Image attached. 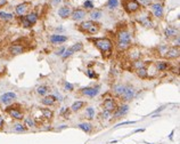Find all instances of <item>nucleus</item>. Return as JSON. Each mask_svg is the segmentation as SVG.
Returning a JSON list of instances; mask_svg holds the SVG:
<instances>
[{
    "mask_svg": "<svg viewBox=\"0 0 180 144\" xmlns=\"http://www.w3.org/2000/svg\"><path fill=\"white\" fill-rule=\"evenodd\" d=\"M133 66H135V68H137V70H138V69H140V68L145 66V64H144V62H141V61H140V62H139V61H137V62H135V63H133Z\"/></svg>",
    "mask_w": 180,
    "mask_h": 144,
    "instance_id": "37",
    "label": "nucleus"
},
{
    "mask_svg": "<svg viewBox=\"0 0 180 144\" xmlns=\"http://www.w3.org/2000/svg\"><path fill=\"white\" fill-rule=\"evenodd\" d=\"M122 6L129 14H133L140 9V3L137 0H122Z\"/></svg>",
    "mask_w": 180,
    "mask_h": 144,
    "instance_id": "4",
    "label": "nucleus"
},
{
    "mask_svg": "<svg viewBox=\"0 0 180 144\" xmlns=\"http://www.w3.org/2000/svg\"><path fill=\"white\" fill-rule=\"evenodd\" d=\"M65 89H67L69 92H72V90L74 89V87H73L72 84H70V82H65Z\"/></svg>",
    "mask_w": 180,
    "mask_h": 144,
    "instance_id": "38",
    "label": "nucleus"
},
{
    "mask_svg": "<svg viewBox=\"0 0 180 144\" xmlns=\"http://www.w3.org/2000/svg\"><path fill=\"white\" fill-rule=\"evenodd\" d=\"M50 41L53 44H61V42H65L67 41V37L62 35V34H53L50 37Z\"/></svg>",
    "mask_w": 180,
    "mask_h": 144,
    "instance_id": "18",
    "label": "nucleus"
},
{
    "mask_svg": "<svg viewBox=\"0 0 180 144\" xmlns=\"http://www.w3.org/2000/svg\"><path fill=\"white\" fill-rule=\"evenodd\" d=\"M71 14H72V9L70 7H67V6H64V7L58 9V15L62 18H67V17L71 16Z\"/></svg>",
    "mask_w": 180,
    "mask_h": 144,
    "instance_id": "17",
    "label": "nucleus"
},
{
    "mask_svg": "<svg viewBox=\"0 0 180 144\" xmlns=\"http://www.w3.org/2000/svg\"><path fill=\"white\" fill-rule=\"evenodd\" d=\"M24 126L26 127V128H32V127H35V123H34V120L32 119V118H25V120H24Z\"/></svg>",
    "mask_w": 180,
    "mask_h": 144,
    "instance_id": "28",
    "label": "nucleus"
},
{
    "mask_svg": "<svg viewBox=\"0 0 180 144\" xmlns=\"http://www.w3.org/2000/svg\"><path fill=\"white\" fill-rule=\"evenodd\" d=\"M6 112H7L11 118H14V119H17V120L24 119V115H23V112L18 109V105H17V106H15V105L8 106V108L6 109Z\"/></svg>",
    "mask_w": 180,
    "mask_h": 144,
    "instance_id": "6",
    "label": "nucleus"
},
{
    "mask_svg": "<svg viewBox=\"0 0 180 144\" xmlns=\"http://www.w3.org/2000/svg\"><path fill=\"white\" fill-rule=\"evenodd\" d=\"M133 96H135V89L131 86H125L123 93L121 94V98L123 101L128 102V101H131L133 98Z\"/></svg>",
    "mask_w": 180,
    "mask_h": 144,
    "instance_id": "8",
    "label": "nucleus"
},
{
    "mask_svg": "<svg viewBox=\"0 0 180 144\" xmlns=\"http://www.w3.org/2000/svg\"><path fill=\"white\" fill-rule=\"evenodd\" d=\"M71 16H72V18L74 21H78V19H81V18H83L86 16V11L83 9H75V10L72 11Z\"/></svg>",
    "mask_w": 180,
    "mask_h": 144,
    "instance_id": "19",
    "label": "nucleus"
},
{
    "mask_svg": "<svg viewBox=\"0 0 180 144\" xmlns=\"http://www.w3.org/2000/svg\"><path fill=\"white\" fill-rule=\"evenodd\" d=\"M137 1H138V0H137ZM139 1H141V2H144V3H149L148 0H139Z\"/></svg>",
    "mask_w": 180,
    "mask_h": 144,
    "instance_id": "43",
    "label": "nucleus"
},
{
    "mask_svg": "<svg viewBox=\"0 0 180 144\" xmlns=\"http://www.w3.org/2000/svg\"><path fill=\"white\" fill-rule=\"evenodd\" d=\"M164 34L167 37H176L179 34V30L177 27H173V26H168L164 30Z\"/></svg>",
    "mask_w": 180,
    "mask_h": 144,
    "instance_id": "20",
    "label": "nucleus"
},
{
    "mask_svg": "<svg viewBox=\"0 0 180 144\" xmlns=\"http://www.w3.org/2000/svg\"><path fill=\"white\" fill-rule=\"evenodd\" d=\"M103 106H104V110L105 111H108V112H114L115 110H116V108H117V105H116V103H115V101L113 100V98H106L105 101H104V104H103Z\"/></svg>",
    "mask_w": 180,
    "mask_h": 144,
    "instance_id": "11",
    "label": "nucleus"
},
{
    "mask_svg": "<svg viewBox=\"0 0 180 144\" xmlns=\"http://www.w3.org/2000/svg\"><path fill=\"white\" fill-rule=\"evenodd\" d=\"M87 74H88V77H89V78H95V77H96V74H95V73H93V71H91V70H89V71L87 72Z\"/></svg>",
    "mask_w": 180,
    "mask_h": 144,
    "instance_id": "39",
    "label": "nucleus"
},
{
    "mask_svg": "<svg viewBox=\"0 0 180 144\" xmlns=\"http://www.w3.org/2000/svg\"><path fill=\"white\" fill-rule=\"evenodd\" d=\"M3 125H5V120H3V118L0 116V128H2Z\"/></svg>",
    "mask_w": 180,
    "mask_h": 144,
    "instance_id": "40",
    "label": "nucleus"
},
{
    "mask_svg": "<svg viewBox=\"0 0 180 144\" xmlns=\"http://www.w3.org/2000/svg\"><path fill=\"white\" fill-rule=\"evenodd\" d=\"M83 106H85V102H82V101H78V102H75V103L72 104L71 110H72V111H79V110L82 109Z\"/></svg>",
    "mask_w": 180,
    "mask_h": 144,
    "instance_id": "23",
    "label": "nucleus"
},
{
    "mask_svg": "<svg viewBox=\"0 0 180 144\" xmlns=\"http://www.w3.org/2000/svg\"><path fill=\"white\" fill-rule=\"evenodd\" d=\"M168 63L167 62H157L156 63V69L159 70V71H165L167 69H168Z\"/></svg>",
    "mask_w": 180,
    "mask_h": 144,
    "instance_id": "29",
    "label": "nucleus"
},
{
    "mask_svg": "<svg viewBox=\"0 0 180 144\" xmlns=\"http://www.w3.org/2000/svg\"><path fill=\"white\" fill-rule=\"evenodd\" d=\"M139 22L145 26V27H152L153 24H152V21L149 19V17H141L139 19Z\"/></svg>",
    "mask_w": 180,
    "mask_h": 144,
    "instance_id": "25",
    "label": "nucleus"
},
{
    "mask_svg": "<svg viewBox=\"0 0 180 144\" xmlns=\"http://www.w3.org/2000/svg\"><path fill=\"white\" fill-rule=\"evenodd\" d=\"M93 45L100 50L103 56L109 57L113 50V44L108 38H93L92 39Z\"/></svg>",
    "mask_w": 180,
    "mask_h": 144,
    "instance_id": "1",
    "label": "nucleus"
},
{
    "mask_svg": "<svg viewBox=\"0 0 180 144\" xmlns=\"http://www.w3.org/2000/svg\"><path fill=\"white\" fill-rule=\"evenodd\" d=\"M53 2H55V3H57V2H61V0H53Z\"/></svg>",
    "mask_w": 180,
    "mask_h": 144,
    "instance_id": "44",
    "label": "nucleus"
},
{
    "mask_svg": "<svg viewBox=\"0 0 180 144\" xmlns=\"http://www.w3.org/2000/svg\"><path fill=\"white\" fill-rule=\"evenodd\" d=\"M41 113H42L43 118H46V119H48V120H50V119L53 118V116H54L53 111L49 110V109H41Z\"/></svg>",
    "mask_w": 180,
    "mask_h": 144,
    "instance_id": "24",
    "label": "nucleus"
},
{
    "mask_svg": "<svg viewBox=\"0 0 180 144\" xmlns=\"http://www.w3.org/2000/svg\"><path fill=\"white\" fill-rule=\"evenodd\" d=\"M151 8H152V10H153V13L156 17L161 18L163 16V7H162L161 3H152Z\"/></svg>",
    "mask_w": 180,
    "mask_h": 144,
    "instance_id": "14",
    "label": "nucleus"
},
{
    "mask_svg": "<svg viewBox=\"0 0 180 144\" xmlns=\"http://www.w3.org/2000/svg\"><path fill=\"white\" fill-rule=\"evenodd\" d=\"M15 100H16V94H15V93H11V92L5 93V94H3V95H1V97H0L1 103L6 104V105L10 104V103H11V102H14Z\"/></svg>",
    "mask_w": 180,
    "mask_h": 144,
    "instance_id": "12",
    "label": "nucleus"
},
{
    "mask_svg": "<svg viewBox=\"0 0 180 144\" xmlns=\"http://www.w3.org/2000/svg\"><path fill=\"white\" fill-rule=\"evenodd\" d=\"M37 93H38L39 95H41V96H45V95L48 93V87H47V86H40V87H38Z\"/></svg>",
    "mask_w": 180,
    "mask_h": 144,
    "instance_id": "31",
    "label": "nucleus"
},
{
    "mask_svg": "<svg viewBox=\"0 0 180 144\" xmlns=\"http://www.w3.org/2000/svg\"><path fill=\"white\" fill-rule=\"evenodd\" d=\"M78 127H79L81 131L86 132V133H90V132L92 131V126L90 125L89 123H82V124H79Z\"/></svg>",
    "mask_w": 180,
    "mask_h": 144,
    "instance_id": "22",
    "label": "nucleus"
},
{
    "mask_svg": "<svg viewBox=\"0 0 180 144\" xmlns=\"http://www.w3.org/2000/svg\"><path fill=\"white\" fill-rule=\"evenodd\" d=\"M64 52H65V48H62V49H61L59 52H57V55H62V54H63Z\"/></svg>",
    "mask_w": 180,
    "mask_h": 144,
    "instance_id": "42",
    "label": "nucleus"
},
{
    "mask_svg": "<svg viewBox=\"0 0 180 144\" xmlns=\"http://www.w3.org/2000/svg\"><path fill=\"white\" fill-rule=\"evenodd\" d=\"M7 2H8V0H0V8H1V7H3Z\"/></svg>",
    "mask_w": 180,
    "mask_h": 144,
    "instance_id": "41",
    "label": "nucleus"
},
{
    "mask_svg": "<svg viewBox=\"0 0 180 144\" xmlns=\"http://www.w3.org/2000/svg\"><path fill=\"white\" fill-rule=\"evenodd\" d=\"M90 16H91L92 19H98V18L101 17V11L100 10H93V11H91Z\"/></svg>",
    "mask_w": 180,
    "mask_h": 144,
    "instance_id": "32",
    "label": "nucleus"
},
{
    "mask_svg": "<svg viewBox=\"0 0 180 144\" xmlns=\"http://www.w3.org/2000/svg\"><path fill=\"white\" fill-rule=\"evenodd\" d=\"M82 94L86 95V96H89V97H95L97 94H98V87H86V88H82Z\"/></svg>",
    "mask_w": 180,
    "mask_h": 144,
    "instance_id": "15",
    "label": "nucleus"
},
{
    "mask_svg": "<svg viewBox=\"0 0 180 144\" xmlns=\"http://www.w3.org/2000/svg\"><path fill=\"white\" fill-rule=\"evenodd\" d=\"M108 7L111 8V9H113V8H116L117 7V5H119V0H108Z\"/></svg>",
    "mask_w": 180,
    "mask_h": 144,
    "instance_id": "33",
    "label": "nucleus"
},
{
    "mask_svg": "<svg viewBox=\"0 0 180 144\" xmlns=\"http://www.w3.org/2000/svg\"><path fill=\"white\" fill-rule=\"evenodd\" d=\"M137 74H138V77H140V78H146V77L148 76L147 68H146V66H143V68L138 69V70H137Z\"/></svg>",
    "mask_w": 180,
    "mask_h": 144,
    "instance_id": "26",
    "label": "nucleus"
},
{
    "mask_svg": "<svg viewBox=\"0 0 180 144\" xmlns=\"http://www.w3.org/2000/svg\"><path fill=\"white\" fill-rule=\"evenodd\" d=\"M38 21V14L37 13H29L27 15H25L24 17L21 18L22 25L24 27H31L32 25H34Z\"/></svg>",
    "mask_w": 180,
    "mask_h": 144,
    "instance_id": "5",
    "label": "nucleus"
},
{
    "mask_svg": "<svg viewBox=\"0 0 180 144\" xmlns=\"http://www.w3.org/2000/svg\"><path fill=\"white\" fill-rule=\"evenodd\" d=\"M8 50H9V53H10L11 55H19V54H22V53L25 52V47H24V45L16 42V44L10 45Z\"/></svg>",
    "mask_w": 180,
    "mask_h": 144,
    "instance_id": "9",
    "label": "nucleus"
},
{
    "mask_svg": "<svg viewBox=\"0 0 180 144\" xmlns=\"http://www.w3.org/2000/svg\"><path fill=\"white\" fill-rule=\"evenodd\" d=\"M117 40H119V44H117V47L122 50L127 49L130 47L131 45V40H132V37H131V33L128 31V30H121L119 33H117Z\"/></svg>",
    "mask_w": 180,
    "mask_h": 144,
    "instance_id": "2",
    "label": "nucleus"
},
{
    "mask_svg": "<svg viewBox=\"0 0 180 144\" xmlns=\"http://www.w3.org/2000/svg\"><path fill=\"white\" fill-rule=\"evenodd\" d=\"M13 129H14V132H17V133H23V132H25L27 128H26L23 124H15V125H14V127H13Z\"/></svg>",
    "mask_w": 180,
    "mask_h": 144,
    "instance_id": "27",
    "label": "nucleus"
},
{
    "mask_svg": "<svg viewBox=\"0 0 180 144\" xmlns=\"http://www.w3.org/2000/svg\"><path fill=\"white\" fill-rule=\"evenodd\" d=\"M165 56L168 58H177L179 57V47H171L167 50Z\"/></svg>",
    "mask_w": 180,
    "mask_h": 144,
    "instance_id": "16",
    "label": "nucleus"
},
{
    "mask_svg": "<svg viewBox=\"0 0 180 144\" xmlns=\"http://www.w3.org/2000/svg\"><path fill=\"white\" fill-rule=\"evenodd\" d=\"M56 101H57V100H56V97H55L54 95H49V96H45V97L41 100V103H42L43 105L49 106V105L55 104V102H56Z\"/></svg>",
    "mask_w": 180,
    "mask_h": 144,
    "instance_id": "21",
    "label": "nucleus"
},
{
    "mask_svg": "<svg viewBox=\"0 0 180 144\" xmlns=\"http://www.w3.org/2000/svg\"><path fill=\"white\" fill-rule=\"evenodd\" d=\"M124 88H125V86H123V85H115V86L113 87V90H114L117 95H120V96H121V94L123 93Z\"/></svg>",
    "mask_w": 180,
    "mask_h": 144,
    "instance_id": "30",
    "label": "nucleus"
},
{
    "mask_svg": "<svg viewBox=\"0 0 180 144\" xmlns=\"http://www.w3.org/2000/svg\"><path fill=\"white\" fill-rule=\"evenodd\" d=\"M31 7H32L31 2H22V3H19L18 6H16L15 11H16V14H17L18 16H25V15L29 14Z\"/></svg>",
    "mask_w": 180,
    "mask_h": 144,
    "instance_id": "7",
    "label": "nucleus"
},
{
    "mask_svg": "<svg viewBox=\"0 0 180 144\" xmlns=\"http://www.w3.org/2000/svg\"><path fill=\"white\" fill-rule=\"evenodd\" d=\"M81 49H82V44H81V42L74 44V45H73V46H71L70 48L65 49V52H64V54H63V57H64V58H66V57H69V56L73 55L74 53H77V52H79V50H81Z\"/></svg>",
    "mask_w": 180,
    "mask_h": 144,
    "instance_id": "10",
    "label": "nucleus"
},
{
    "mask_svg": "<svg viewBox=\"0 0 180 144\" xmlns=\"http://www.w3.org/2000/svg\"><path fill=\"white\" fill-rule=\"evenodd\" d=\"M111 116H112V112H108V111H103L101 112V115H100V117L103 118V119H109L111 118Z\"/></svg>",
    "mask_w": 180,
    "mask_h": 144,
    "instance_id": "35",
    "label": "nucleus"
},
{
    "mask_svg": "<svg viewBox=\"0 0 180 144\" xmlns=\"http://www.w3.org/2000/svg\"><path fill=\"white\" fill-rule=\"evenodd\" d=\"M80 30L89 34H96L99 31V24L93 21H86L80 24Z\"/></svg>",
    "mask_w": 180,
    "mask_h": 144,
    "instance_id": "3",
    "label": "nucleus"
},
{
    "mask_svg": "<svg viewBox=\"0 0 180 144\" xmlns=\"http://www.w3.org/2000/svg\"><path fill=\"white\" fill-rule=\"evenodd\" d=\"M83 7H85V8H87V9H92V8H93V5H92V2H91V1L87 0V1H85Z\"/></svg>",
    "mask_w": 180,
    "mask_h": 144,
    "instance_id": "36",
    "label": "nucleus"
},
{
    "mask_svg": "<svg viewBox=\"0 0 180 144\" xmlns=\"http://www.w3.org/2000/svg\"><path fill=\"white\" fill-rule=\"evenodd\" d=\"M128 112H129V106L127 104H124V105H121L120 108H116V110L114 111L113 117L114 118H120V117L125 116Z\"/></svg>",
    "mask_w": 180,
    "mask_h": 144,
    "instance_id": "13",
    "label": "nucleus"
},
{
    "mask_svg": "<svg viewBox=\"0 0 180 144\" xmlns=\"http://www.w3.org/2000/svg\"><path fill=\"white\" fill-rule=\"evenodd\" d=\"M86 112H87V116H88L89 119H93L95 118V110L92 108H88Z\"/></svg>",
    "mask_w": 180,
    "mask_h": 144,
    "instance_id": "34",
    "label": "nucleus"
}]
</instances>
